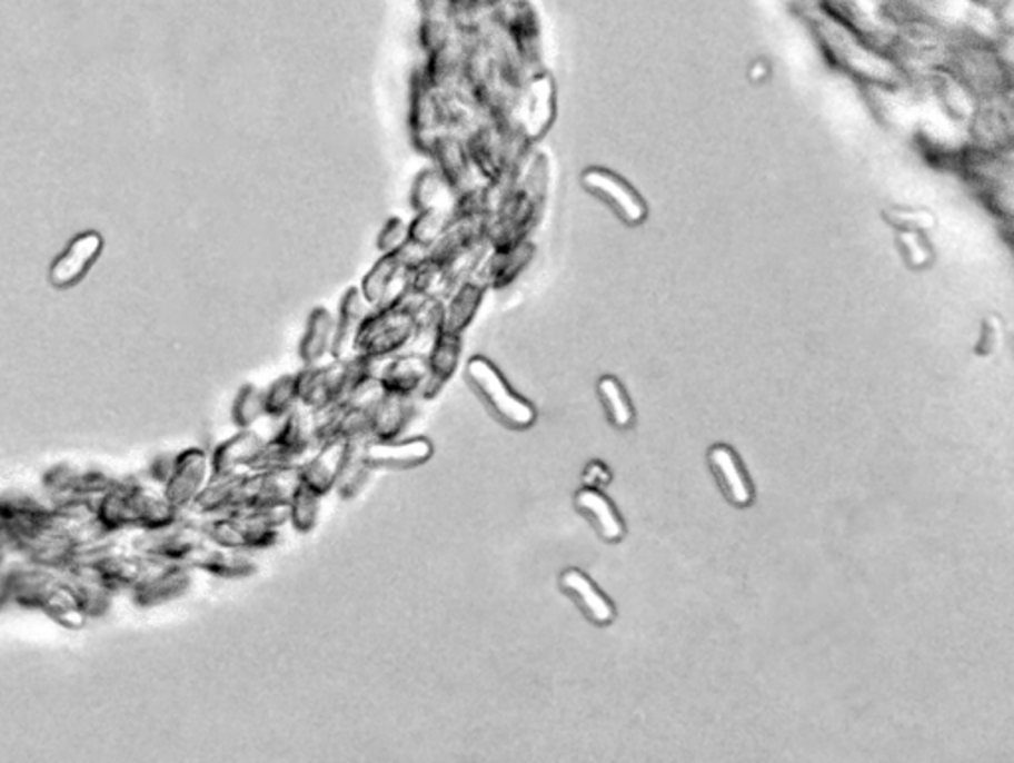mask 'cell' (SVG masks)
I'll return each mask as SVG.
<instances>
[{"instance_id": "6da1fadb", "label": "cell", "mask_w": 1014, "mask_h": 763, "mask_svg": "<svg viewBox=\"0 0 1014 763\" xmlns=\"http://www.w3.org/2000/svg\"><path fill=\"white\" fill-rule=\"evenodd\" d=\"M286 522L288 508L230 509L209 516L199 527L215 544L228 549L262 552L280 542V527Z\"/></svg>"}, {"instance_id": "7a4b0ae2", "label": "cell", "mask_w": 1014, "mask_h": 763, "mask_svg": "<svg viewBox=\"0 0 1014 763\" xmlns=\"http://www.w3.org/2000/svg\"><path fill=\"white\" fill-rule=\"evenodd\" d=\"M466 382L486 405L489 415L509 430H527L537 420L534 403L509 385L498 365L484 355H474L466 364Z\"/></svg>"}, {"instance_id": "3957f363", "label": "cell", "mask_w": 1014, "mask_h": 763, "mask_svg": "<svg viewBox=\"0 0 1014 763\" xmlns=\"http://www.w3.org/2000/svg\"><path fill=\"white\" fill-rule=\"evenodd\" d=\"M317 440L316 413L298 405L286 417L278 420L272 438L252 470L278 468V466H301L319 448Z\"/></svg>"}, {"instance_id": "277c9868", "label": "cell", "mask_w": 1014, "mask_h": 763, "mask_svg": "<svg viewBox=\"0 0 1014 763\" xmlns=\"http://www.w3.org/2000/svg\"><path fill=\"white\" fill-rule=\"evenodd\" d=\"M818 10L882 52L894 46L899 30L886 0H818Z\"/></svg>"}, {"instance_id": "5b68a950", "label": "cell", "mask_w": 1014, "mask_h": 763, "mask_svg": "<svg viewBox=\"0 0 1014 763\" xmlns=\"http://www.w3.org/2000/svg\"><path fill=\"white\" fill-rule=\"evenodd\" d=\"M580 182L593 197L608 205L616 217L623 218L626 225H640L648 215L646 202L638 191L608 169L589 167L580 177Z\"/></svg>"}, {"instance_id": "8992f818", "label": "cell", "mask_w": 1014, "mask_h": 763, "mask_svg": "<svg viewBox=\"0 0 1014 763\" xmlns=\"http://www.w3.org/2000/svg\"><path fill=\"white\" fill-rule=\"evenodd\" d=\"M435 455V445L426 436L397 438V440H367L365 463L375 470H412L425 466Z\"/></svg>"}, {"instance_id": "52a82bcc", "label": "cell", "mask_w": 1014, "mask_h": 763, "mask_svg": "<svg viewBox=\"0 0 1014 763\" xmlns=\"http://www.w3.org/2000/svg\"><path fill=\"white\" fill-rule=\"evenodd\" d=\"M103 245H106L103 237L96 230H86L82 235H76L70 240L68 248L50 266V274H48L50 284L58 290H66V288H72L76 284L82 283L91 264L100 258Z\"/></svg>"}, {"instance_id": "ba28073f", "label": "cell", "mask_w": 1014, "mask_h": 763, "mask_svg": "<svg viewBox=\"0 0 1014 763\" xmlns=\"http://www.w3.org/2000/svg\"><path fill=\"white\" fill-rule=\"evenodd\" d=\"M278 425V423H276ZM274 430H260V428H240L238 435L228 438L227 443L218 446L210 460V470L212 476H227V474L242 473V470H252L258 458L262 456L268 440L272 438Z\"/></svg>"}, {"instance_id": "9c48e42d", "label": "cell", "mask_w": 1014, "mask_h": 763, "mask_svg": "<svg viewBox=\"0 0 1014 763\" xmlns=\"http://www.w3.org/2000/svg\"><path fill=\"white\" fill-rule=\"evenodd\" d=\"M347 445L349 438L337 436L319 446L316 453L299 466V482L309 490L316 492L317 496L326 498L329 492L336 490Z\"/></svg>"}, {"instance_id": "30bf717a", "label": "cell", "mask_w": 1014, "mask_h": 763, "mask_svg": "<svg viewBox=\"0 0 1014 763\" xmlns=\"http://www.w3.org/2000/svg\"><path fill=\"white\" fill-rule=\"evenodd\" d=\"M559 587L569 597L580 613L598 627L610 625L615 621V607L607 595L598 589L587 573L577 567H569L559 575Z\"/></svg>"}, {"instance_id": "8fae6325", "label": "cell", "mask_w": 1014, "mask_h": 763, "mask_svg": "<svg viewBox=\"0 0 1014 763\" xmlns=\"http://www.w3.org/2000/svg\"><path fill=\"white\" fill-rule=\"evenodd\" d=\"M415 415L417 407L412 403V397L382 393L369 415L367 436L371 440H397L405 435Z\"/></svg>"}, {"instance_id": "7c38bea8", "label": "cell", "mask_w": 1014, "mask_h": 763, "mask_svg": "<svg viewBox=\"0 0 1014 763\" xmlns=\"http://www.w3.org/2000/svg\"><path fill=\"white\" fill-rule=\"evenodd\" d=\"M210 463L202 450H189L179 458L169 484V498L175 506H189L199 498L209 478Z\"/></svg>"}, {"instance_id": "4fadbf2b", "label": "cell", "mask_w": 1014, "mask_h": 763, "mask_svg": "<svg viewBox=\"0 0 1014 763\" xmlns=\"http://www.w3.org/2000/svg\"><path fill=\"white\" fill-rule=\"evenodd\" d=\"M709 466L716 474L719 486L724 488L725 498L745 508L753 501V488L747 474L743 473L742 464L737 460L734 450L724 445H717L709 450Z\"/></svg>"}, {"instance_id": "5bb4252c", "label": "cell", "mask_w": 1014, "mask_h": 763, "mask_svg": "<svg viewBox=\"0 0 1014 763\" xmlns=\"http://www.w3.org/2000/svg\"><path fill=\"white\" fill-rule=\"evenodd\" d=\"M575 508L589 519L590 526L597 529L598 536L605 542H620L625 537V524L616 514L613 502L597 488H580L575 494Z\"/></svg>"}, {"instance_id": "9a60e30c", "label": "cell", "mask_w": 1014, "mask_h": 763, "mask_svg": "<svg viewBox=\"0 0 1014 763\" xmlns=\"http://www.w3.org/2000/svg\"><path fill=\"white\" fill-rule=\"evenodd\" d=\"M426 379H428V359L422 355H410L402 357L392 364L387 365V369L380 375V389L390 395H400V397H412L415 393L425 389Z\"/></svg>"}, {"instance_id": "2e32d148", "label": "cell", "mask_w": 1014, "mask_h": 763, "mask_svg": "<svg viewBox=\"0 0 1014 763\" xmlns=\"http://www.w3.org/2000/svg\"><path fill=\"white\" fill-rule=\"evenodd\" d=\"M460 361V337L458 334L444 331L443 336L436 339L435 349L428 357V379H426L422 397L425 399H435L438 393L443 392L444 385L450 382L456 367Z\"/></svg>"}, {"instance_id": "e0dca14e", "label": "cell", "mask_w": 1014, "mask_h": 763, "mask_svg": "<svg viewBox=\"0 0 1014 763\" xmlns=\"http://www.w3.org/2000/svg\"><path fill=\"white\" fill-rule=\"evenodd\" d=\"M369 436L357 435L349 438L347 453H345L344 466L337 478L336 490L341 501H354L361 494L365 484L369 482L371 468L365 463V445Z\"/></svg>"}, {"instance_id": "ac0fdd59", "label": "cell", "mask_w": 1014, "mask_h": 763, "mask_svg": "<svg viewBox=\"0 0 1014 763\" xmlns=\"http://www.w3.org/2000/svg\"><path fill=\"white\" fill-rule=\"evenodd\" d=\"M334 337H336V331H334V319L329 316V311L316 309L309 318L308 331L299 347V355H301L304 364L308 367L319 364L326 357L327 351L334 347Z\"/></svg>"}, {"instance_id": "d6986e66", "label": "cell", "mask_w": 1014, "mask_h": 763, "mask_svg": "<svg viewBox=\"0 0 1014 763\" xmlns=\"http://www.w3.org/2000/svg\"><path fill=\"white\" fill-rule=\"evenodd\" d=\"M597 392L613 425L618 428L630 427L634 417L633 407H630V400L626 397L623 385L616 382L615 377L607 375V377L598 379Z\"/></svg>"}, {"instance_id": "ffe728a7", "label": "cell", "mask_w": 1014, "mask_h": 763, "mask_svg": "<svg viewBox=\"0 0 1014 763\" xmlns=\"http://www.w3.org/2000/svg\"><path fill=\"white\" fill-rule=\"evenodd\" d=\"M298 405V382L291 375L281 377L264 392V415L270 420H281Z\"/></svg>"}, {"instance_id": "44dd1931", "label": "cell", "mask_w": 1014, "mask_h": 763, "mask_svg": "<svg viewBox=\"0 0 1014 763\" xmlns=\"http://www.w3.org/2000/svg\"><path fill=\"white\" fill-rule=\"evenodd\" d=\"M319 504L321 496L316 492L309 490L304 484H299L298 490L294 494L290 504H288V522L291 527L299 534H309L314 532L319 516Z\"/></svg>"}, {"instance_id": "7402d4cb", "label": "cell", "mask_w": 1014, "mask_h": 763, "mask_svg": "<svg viewBox=\"0 0 1014 763\" xmlns=\"http://www.w3.org/2000/svg\"><path fill=\"white\" fill-rule=\"evenodd\" d=\"M266 417L264 415V392L254 385H246L238 393L232 407V420L238 428H252Z\"/></svg>"}, {"instance_id": "603a6c76", "label": "cell", "mask_w": 1014, "mask_h": 763, "mask_svg": "<svg viewBox=\"0 0 1014 763\" xmlns=\"http://www.w3.org/2000/svg\"><path fill=\"white\" fill-rule=\"evenodd\" d=\"M607 480V468H605L603 464L590 463L589 466H587V470H585V484H587L589 488H597L598 484H603V482Z\"/></svg>"}]
</instances>
